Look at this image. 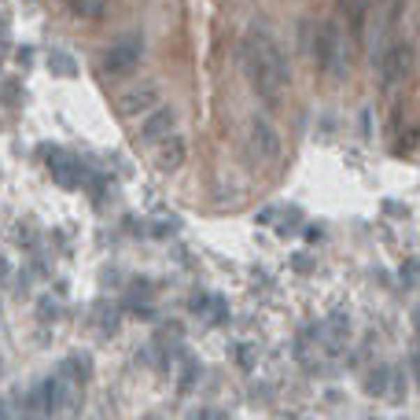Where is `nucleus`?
<instances>
[{"instance_id":"6","label":"nucleus","mask_w":420,"mask_h":420,"mask_svg":"<svg viewBox=\"0 0 420 420\" xmlns=\"http://www.w3.org/2000/svg\"><path fill=\"white\" fill-rule=\"evenodd\" d=\"M247 144L255 148V155L262 163L280 159V151H284L280 129L269 122V114H251V122H247Z\"/></svg>"},{"instance_id":"28","label":"nucleus","mask_w":420,"mask_h":420,"mask_svg":"<svg viewBox=\"0 0 420 420\" xmlns=\"http://www.w3.org/2000/svg\"><path fill=\"white\" fill-rule=\"evenodd\" d=\"M192 420H225V413H221V410H195Z\"/></svg>"},{"instance_id":"20","label":"nucleus","mask_w":420,"mask_h":420,"mask_svg":"<svg viewBox=\"0 0 420 420\" xmlns=\"http://www.w3.org/2000/svg\"><path fill=\"white\" fill-rule=\"evenodd\" d=\"M37 317H41V321H56L59 317V306H56V299H52V295L37 299Z\"/></svg>"},{"instance_id":"14","label":"nucleus","mask_w":420,"mask_h":420,"mask_svg":"<svg viewBox=\"0 0 420 420\" xmlns=\"http://www.w3.org/2000/svg\"><path fill=\"white\" fill-rule=\"evenodd\" d=\"M324 336H328V343H332V347H339V343H343V339L350 336V313L336 310L332 317L324 321Z\"/></svg>"},{"instance_id":"17","label":"nucleus","mask_w":420,"mask_h":420,"mask_svg":"<svg viewBox=\"0 0 420 420\" xmlns=\"http://www.w3.org/2000/svg\"><path fill=\"white\" fill-rule=\"evenodd\" d=\"M210 306H214V292H192L188 295V313H195V317H210Z\"/></svg>"},{"instance_id":"10","label":"nucleus","mask_w":420,"mask_h":420,"mask_svg":"<svg viewBox=\"0 0 420 420\" xmlns=\"http://www.w3.org/2000/svg\"><path fill=\"white\" fill-rule=\"evenodd\" d=\"M185 155H188L185 137H170V140L163 144V148H159V155H155V163H159L163 174H174V170L185 166Z\"/></svg>"},{"instance_id":"8","label":"nucleus","mask_w":420,"mask_h":420,"mask_svg":"<svg viewBox=\"0 0 420 420\" xmlns=\"http://www.w3.org/2000/svg\"><path fill=\"white\" fill-rule=\"evenodd\" d=\"M170 137H177V111L174 107H159L140 122V144H148V148H163Z\"/></svg>"},{"instance_id":"12","label":"nucleus","mask_w":420,"mask_h":420,"mask_svg":"<svg viewBox=\"0 0 420 420\" xmlns=\"http://www.w3.org/2000/svg\"><path fill=\"white\" fill-rule=\"evenodd\" d=\"M63 380H74V384H85L89 376H93V361L82 358V354H70L67 361H59V369H56Z\"/></svg>"},{"instance_id":"33","label":"nucleus","mask_w":420,"mask_h":420,"mask_svg":"<svg viewBox=\"0 0 420 420\" xmlns=\"http://www.w3.org/2000/svg\"><path fill=\"white\" fill-rule=\"evenodd\" d=\"M413 328H417V336H420V306L413 310Z\"/></svg>"},{"instance_id":"13","label":"nucleus","mask_w":420,"mask_h":420,"mask_svg":"<svg viewBox=\"0 0 420 420\" xmlns=\"http://www.w3.org/2000/svg\"><path fill=\"white\" fill-rule=\"evenodd\" d=\"M48 70L56 77H77V59L70 56L67 48H52L48 52Z\"/></svg>"},{"instance_id":"30","label":"nucleus","mask_w":420,"mask_h":420,"mask_svg":"<svg viewBox=\"0 0 420 420\" xmlns=\"http://www.w3.org/2000/svg\"><path fill=\"white\" fill-rule=\"evenodd\" d=\"M384 207H387V214H391V218H402V214H405V210H402V203H395V200H387Z\"/></svg>"},{"instance_id":"5","label":"nucleus","mask_w":420,"mask_h":420,"mask_svg":"<svg viewBox=\"0 0 420 420\" xmlns=\"http://www.w3.org/2000/svg\"><path fill=\"white\" fill-rule=\"evenodd\" d=\"M140 56H144V33L140 30H126L118 41H111L107 45V52H103V74H111V77H118V74H129L140 63Z\"/></svg>"},{"instance_id":"1","label":"nucleus","mask_w":420,"mask_h":420,"mask_svg":"<svg viewBox=\"0 0 420 420\" xmlns=\"http://www.w3.org/2000/svg\"><path fill=\"white\" fill-rule=\"evenodd\" d=\"M240 63L247 70V82L255 85V93L269 103H277L280 93L292 85V59L277 45V37H273L266 19H255L247 26V33L240 41Z\"/></svg>"},{"instance_id":"34","label":"nucleus","mask_w":420,"mask_h":420,"mask_svg":"<svg viewBox=\"0 0 420 420\" xmlns=\"http://www.w3.org/2000/svg\"><path fill=\"white\" fill-rule=\"evenodd\" d=\"M0 420H11L8 417V402H0Z\"/></svg>"},{"instance_id":"9","label":"nucleus","mask_w":420,"mask_h":420,"mask_svg":"<svg viewBox=\"0 0 420 420\" xmlns=\"http://www.w3.org/2000/svg\"><path fill=\"white\" fill-rule=\"evenodd\" d=\"M63 402H67V380L59 373L41 380V405H45V417H56L63 410Z\"/></svg>"},{"instance_id":"21","label":"nucleus","mask_w":420,"mask_h":420,"mask_svg":"<svg viewBox=\"0 0 420 420\" xmlns=\"http://www.w3.org/2000/svg\"><path fill=\"white\" fill-rule=\"evenodd\" d=\"M417 140H420V129H417V126H405L395 144H398V151H413V148H417Z\"/></svg>"},{"instance_id":"26","label":"nucleus","mask_w":420,"mask_h":420,"mask_svg":"<svg viewBox=\"0 0 420 420\" xmlns=\"http://www.w3.org/2000/svg\"><path fill=\"white\" fill-rule=\"evenodd\" d=\"M361 137H365V140L373 137V111H369V107L361 111Z\"/></svg>"},{"instance_id":"29","label":"nucleus","mask_w":420,"mask_h":420,"mask_svg":"<svg viewBox=\"0 0 420 420\" xmlns=\"http://www.w3.org/2000/svg\"><path fill=\"white\" fill-rule=\"evenodd\" d=\"M292 266H295L299 273H310V269H313V262H310V255H295V258H292Z\"/></svg>"},{"instance_id":"4","label":"nucleus","mask_w":420,"mask_h":420,"mask_svg":"<svg viewBox=\"0 0 420 420\" xmlns=\"http://www.w3.org/2000/svg\"><path fill=\"white\" fill-rule=\"evenodd\" d=\"M413 67H417V48H413L410 41H395V45H387L384 52H380V59H376L380 85H384V89L402 85L405 77L413 74Z\"/></svg>"},{"instance_id":"19","label":"nucleus","mask_w":420,"mask_h":420,"mask_svg":"<svg viewBox=\"0 0 420 420\" xmlns=\"http://www.w3.org/2000/svg\"><path fill=\"white\" fill-rule=\"evenodd\" d=\"M210 328H221L229 321V303H225V295H214V306H210Z\"/></svg>"},{"instance_id":"32","label":"nucleus","mask_w":420,"mask_h":420,"mask_svg":"<svg viewBox=\"0 0 420 420\" xmlns=\"http://www.w3.org/2000/svg\"><path fill=\"white\" fill-rule=\"evenodd\" d=\"M30 56H33V48L22 45V48H19V63H30Z\"/></svg>"},{"instance_id":"27","label":"nucleus","mask_w":420,"mask_h":420,"mask_svg":"<svg viewBox=\"0 0 420 420\" xmlns=\"http://www.w3.org/2000/svg\"><path fill=\"white\" fill-rule=\"evenodd\" d=\"M303 236H306V243H321V240H324V229H321V225H306Z\"/></svg>"},{"instance_id":"35","label":"nucleus","mask_w":420,"mask_h":420,"mask_svg":"<svg viewBox=\"0 0 420 420\" xmlns=\"http://www.w3.org/2000/svg\"><path fill=\"white\" fill-rule=\"evenodd\" d=\"M417 354H420V343H417Z\"/></svg>"},{"instance_id":"18","label":"nucleus","mask_w":420,"mask_h":420,"mask_svg":"<svg viewBox=\"0 0 420 420\" xmlns=\"http://www.w3.org/2000/svg\"><path fill=\"white\" fill-rule=\"evenodd\" d=\"M398 277H402L405 287H417L420 284V258H405L402 269H398Z\"/></svg>"},{"instance_id":"11","label":"nucleus","mask_w":420,"mask_h":420,"mask_svg":"<svg viewBox=\"0 0 420 420\" xmlns=\"http://www.w3.org/2000/svg\"><path fill=\"white\" fill-rule=\"evenodd\" d=\"M391 380H395V369H391V365H373V369L365 373L361 391L369 398H387L391 395Z\"/></svg>"},{"instance_id":"23","label":"nucleus","mask_w":420,"mask_h":420,"mask_svg":"<svg viewBox=\"0 0 420 420\" xmlns=\"http://www.w3.org/2000/svg\"><path fill=\"white\" fill-rule=\"evenodd\" d=\"M236 365H240V369H251L255 365V347L251 343H236Z\"/></svg>"},{"instance_id":"7","label":"nucleus","mask_w":420,"mask_h":420,"mask_svg":"<svg viewBox=\"0 0 420 420\" xmlns=\"http://www.w3.org/2000/svg\"><path fill=\"white\" fill-rule=\"evenodd\" d=\"M114 111L122 114V118H148L151 111H159V85L144 82V85L122 89L118 100H114Z\"/></svg>"},{"instance_id":"15","label":"nucleus","mask_w":420,"mask_h":420,"mask_svg":"<svg viewBox=\"0 0 420 420\" xmlns=\"http://www.w3.org/2000/svg\"><path fill=\"white\" fill-rule=\"evenodd\" d=\"M200 376H203V365L195 358H185V365H181V373H177V391H181V395H188V391L200 384Z\"/></svg>"},{"instance_id":"25","label":"nucleus","mask_w":420,"mask_h":420,"mask_svg":"<svg viewBox=\"0 0 420 420\" xmlns=\"http://www.w3.org/2000/svg\"><path fill=\"white\" fill-rule=\"evenodd\" d=\"M299 225H303V214H299V210H295V207H292V210H287V218H284V221H280V232H284V236H287V232H295V229H299Z\"/></svg>"},{"instance_id":"22","label":"nucleus","mask_w":420,"mask_h":420,"mask_svg":"<svg viewBox=\"0 0 420 420\" xmlns=\"http://www.w3.org/2000/svg\"><path fill=\"white\" fill-rule=\"evenodd\" d=\"M96 313H100V324H103V332H114V328H118V310H107V303H100L96 306Z\"/></svg>"},{"instance_id":"31","label":"nucleus","mask_w":420,"mask_h":420,"mask_svg":"<svg viewBox=\"0 0 420 420\" xmlns=\"http://www.w3.org/2000/svg\"><path fill=\"white\" fill-rule=\"evenodd\" d=\"M410 365H413V376H417V387H420V354L413 350V358H410Z\"/></svg>"},{"instance_id":"3","label":"nucleus","mask_w":420,"mask_h":420,"mask_svg":"<svg viewBox=\"0 0 420 420\" xmlns=\"http://www.w3.org/2000/svg\"><path fill=\"white\" fill-rule=\"evenodd\" d=\"M41 159L52 170L56 185H63V188H89V181L96 174V170H89L77 155H70L67 148H59V144H41Z\"/></svg>"},{"instance_id":"16","label":"nucleus","mask_w":420,"mask_h":420,"mask_svg":"<svg viewBox=\"0 0 420 420\" xmlns=\"http://www.w3.org/2000/svg\"><path fill=\"white\" fill-rule=\"evenodd\" d=\"M67 11L74 19H103L107 15V4H100V0H70Z\"/></svg>"},{"instance_id":"2","label":"nucleus","mask_w":420,"mask_h":420,"mask_svg":"<svg viewBox=\"0 0 420 420\" xmlns=\"http://www.w3.org/2000/svg\"><path fill=\"white\" fill-rule=\"evenodd\" d=\"M313 63H317V70L328 74V77H336V82H343L347 77V48H343V30L332 22V19H324L313 26Z\"/></svg>"},{"instance_id":"24","label":"nucleus","mask_w":420,"mask_h":420,"mask_svg":"<svg viewBox=\"0 0 420 420\" xmlns=\"http://www.w3.org/2000/svg\"><path fill=\"white\" fill-rule=\"evenodd\" d=\"M177 229H181L177 221H151V236H155V240H170Z\"/></svg>"}]
</instances>
